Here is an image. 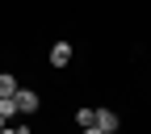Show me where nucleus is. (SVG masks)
Instances as JSON below:
<instances>
[{"label": "nucleus", "mask_w": 151, "mask_h": 134, "mask_svg": "<svg viewBox=\"0 0 151 134\" xmlns=\"http://www.w3.org/2000/svg\"><path fill=\"white\" fill-rule=\"evenodd\" d=\"M13 101H17V113H34L38 105H42L34 88H17V92H13Z\"/></svg>", "instance_id": "nucleus-1"}, {"label": "nucleus", "mask_w": 151, "mask_h": 134, "mask_svg": "<svg viewBox=\"0 0 151 134\" xmlns=\"http://www.w3.org/2000/svg\"><path fill=\"white\" fill-rule=\"evenodd\" d=\"M92 126L105 130V134H113V130H118V113H113V109H97V113H92Z\"/></svg>", "instance_id": "nucleus-2"}, {"label": "nucleus", "mask_w": 151, "mask_h": 134, "mask_svg": "<svg viewBox=\"0 0 151 134\" xmlns=\"http://www.w3.org/2000/svg\"><path fill=\"white\" fill-rule=\"evenodd\" d=\"M71 63V42H55L50 46V67H67Z\"/></svg>", "instance_id": "nucleus-3"}, {"label": "nucleus", "mask_w": 151, "mask_h": 134, "mask_svg": "<svg viewBox=\"0 0 151 134\" xmlns=\"http://www.w3.org/2000/svg\"><path fill=\"white\" fill-rule=\"evenodd\" d=\"M13 92H17V80L9 71H0V97H13Z\"/></svg>", "instance_id": "nucleus-4"}, {"label": "nucleus", "mask_w": 151, "mask_h": 134, "mask_svg": "<svg viewBox=\"0 0 151 134\" xmlns=\"http://www.w3.org/2000/svg\"><path fill=\"white\" fill-rule=\"evenodd\" d=\"M0 118H4V122L17 118V101H13V97H0Z\"/></svg>", "instance_id": "nucleus-5"}, {"label": "nucleus", "mask_w": 151, "mask_h": 134, "mask_svg": "<svg viewBox=\"0 0 151 134\" xmlns=\"http://www.w3.org/2000/svg\"><path fill=\"white\" fill-rule=\"evenodd\" d=\"M92 113H97V109H88V105H84V109H76V122H80V130L92 126Z\"/></svg>", "instance_id": "nucleus-6"}, {"label": "nucleus", "mask_w": 151, "mask_h": 134, "mask_svg": "<svg viewBox=\"0 0 151 134\" xmlns=\"http://www.w3.org/2000/svg\"><path fill=\"white\" fill-rule=\"evenodd\" d=\"M0 134H21V130H17V126H4V130H0Z\"/></svg>", "instance_id": "nucleus-7"}, {"label": "nucleus", "mask_w": 151, "mask_h": 134, "mask_svg": "<svg viewBox=\"0 0 151 134\" xmlns=\"http://www.w3.org/2000/svg\"><path fill=\"white\" fill-rule=\"evenodd\" d=\"M84 134H105V130H97V126H84Z\"/></svg>", "instance_id": "nucleus-8"}, {"label": "nucleus", "mask_w": 151, "mask_h": 134, "mask_svg": "<svg viewBox=\"0 0 151 134\" xmlns=\"http://www.w3.org/2000/svg\"><path fill=\"white\" fill-rule=\"evenodd\" d=\"M0 130H4V118H0Z\"/></svg>", "instance_id": "nucleus-9"}, {"label": "nucleus", "mask_w": 151, "mask_h": 134, "mask_svg": "<svg viewBox=\"0 0 151 134\" xmlns=\"http://www.w3.org/2000/svg\"><path fill=\"white\" fill-rule=\"evenodd\" d=\"M21 134H29V130H21Z\"/></svg>", "instance_id": "nucleus-10"}]
</instances>
